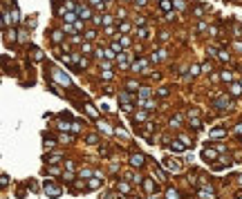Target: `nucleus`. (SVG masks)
I'll list each match as a JSON object with an SVG mask.
<instances>
[{
    "instance_id": "4c0bfd02",
    "label": "nucleus",
    "mask_w": 242,
    "mask_h": 199,
    "mask_svg": "<svg viewBox=\"0 0 242 199\" xmlns=\"http://www.w3.org/2000/svg\"><path fill=\"white\" fill-rule=\"evenodd\" d=\"M143 119H146V114H143V112H139V114H134V123H137V121H143Z\"/></svg>"
},
{
    "instance_id": "c9c22d12",
    "label": "nucleus",
    "mask_w": 242,
    "mask_h": 199,
    "mask_svg": "<svg viewBox=\"0 0 242 199\" xmlns=\"http://www.w3.org/2000/svg\"><path fill=\"white\" fill-rule=\"evenodd\" d=\"M114 54H117V52H112V49H108V52H103V56H105V58H114Z\"/></svg>"
},
{
    "instance_id": "aec40b11",
    "label": "nucleus",
    "mask_w": 242,
    "mask_h": 199,
    "mask_svg": "<svg viewBox=\"0 0 242 199\" xmlns=\"http://www.w3.org/2000/svg\"><path fill=\"white\" fill-rule=\"evenodd\" d=\"M52 40L54 43H63V32H54L52 34Z\"/></svg>"
},
{
    "instance_id": "4468645a",
    "label": "nucleus",
    "mask_w": 242,
    "mask_h": 199,
    "mask_svg": "<svg viewBox=\"0 0 242 199\" xmlns=\"http://www.w3.org/2000/svg\"><path fill=\"white\" fill-rule=\"evenodd\" d=\"M148 96H150V90H148V87H141V90H139V101H146Z\"/></svg>"
},
{
    "instance_id": "2eb2a0df",
    "label": "nucleus",
    "mask_w": 242,
    "mask_h": 199,
    "mask_svg": "<svg viewBox=\"0 0 242 199\" xmlns=\"http://www.w3.org/2000/svg\"><path fill=\"white\" fill-rule=\"evenodd\" d=\"M166 199H179V193L175 188H170V190H166Z\"/></svg>"
},
{
    "instance_id": "8fccbe9b",
    "label": "nucleus",
    "mask_w": 242,
    "mask_h": 199,
    "mask_svg": "<svg viewBox=\"0 0 242 199\" xmlns=\"http://www.w3.org/2000/svg\"><path fill=\"white\" fill-rule=\"evenodd\" d=\"M63 177H65V181H74V175H72V172H67V175H63Z\"/></svg>"
},
{
    "instance_id": "7ed1b4c3",
    "label": "nucleus",
    "mask_w": 242,
    "mask_h": 199,
    "mask_svg": "<svg viewBox=\"0 0 242 199\" xmlns=\"http://www.w3.org/2000/svg\"><path fill=\"white\" fill-rule=\"evenodd\" d=\"M45 193L50 195L52 199H56V197H61V195H63V190H61L59 186H54L52 181H45Z\"/></svg>"
},
{
    "instance_id": "c756f323",
    "label": "nucleus",
    "mask_w": 242,
    "mask_h": 199,
    "mask_svg": "<svg viewBox=\"0 0 242 199\" xmlns=\"http://www.w3.org/2000/svg\"><path fill=\"white\" fill-rule=\"evenodd\" d=\"M99 128H101L103 132H108V134H112V132H114V130H110V128H108V123H103V121L99 123Z\"/></svg>"
},
{
    "instance_id": "f3484780",
    "label": "nucleus",
    "mask_w": 242,
    "mask_h": 199,
    "mask_svg": "<svg viewBox=\"0 0 242 199\" xmlns=\"http://www.w3.org/2000/svg\"><path fill=\"white\" fill-rule=\"evenodd\" d=\"M170 125H173V128H179V125H182V116H179V114H175V116L170 119Z\"/></svg>"
},
{
    "instance_id": "423d86ee",
    "label": "nucleus",
    "mask_w": 242,
    "mask_h": 199,
    "mask_svg": "<svg viewBox=\"0 0 242 199\" xmlns=\"http://www.w3.org/2000/svg\"><path fill=\"white\" fill-rule=\"evenodd\" d=\"M186 148H188V146L184 143L182 139H179V141H173V143H170V150H173V152H184Z\"/></svg>"
},
{
    "instance_id": "4d7b16f0",
    "label": "nucleus",
    "mask_w": 242,
    "mask_h": 199,
    "mask_svg": "<svg viewBox=\"0 0 242 199\" xmlns=\"http://www.w3.org/2000/svg\"><path fill=\"white\" fill-rule=\"evenodd\" d=\"M240 184H242V175H240Z\"/></svg>"
},
{
    "instance_id": "bb28decb",
    "label": "nucleus",
    "mask_w": 242,
    "mask_h": 199,
    "mask_svg": "<svg viewBox=\"0 0 242 199\" xmlns=\"http://www.w3.org/2000/svg\"><path fill=\"white\" fill-rule=\"evenodd\" d=\"M59 159H61V155H52L50 159H47V163H52V166H54V163H59Z\"/></svg>"
},
{
    "instance_id": "58836bf2",
    "label": "nucleus",
    "mask_w": 242,
    "mask_h": 199,
    "mask_svg": "<svg viewBox=\"0 0 242 199\" xmlns=\"http://www.w3.org/2000/svg\"><path fill=\"white\" fill-rule=\"evenodd\" d=\"M157 94H159V96H166V94H168V87H159Z\"/></svg>"
},
{
    "instance_id": "2f4dec72",
    "label": "nucleus",
    "mask_w": 242,
    "mask_h": 199,
    "mask_svg": "<svg viewBox=\"0 0 242 199\" xmlns=\"http://www.w3.org/2000/svg\"><path fill=\"white\" fill-rule=\"evenodd\" d=\"M81 177H88V179H92V177H94V172H92V170H81Z\"/></svg>"
},
{
    "instance_id": "dca6fc26",
    "label": "nucleus",
    "mask_w": 242,
    "mask_h": 199,
    "mask_svg": "<svg viewBox=\"0 0 242 199\" xmlns=\"http://www.w3.org/2000/svg\"><path fill=\"white\" fill-rule=\"evenodd\" d=\"M79 16L85 20V18H90V16H92V11H90V9H83V7H79Z\"/></svg>"
},
{
    "instance_id": "1a4fd4ad",
    "label": "nucleus",
    "mask_w": 242,
    "mask_h": 199,
    "mask_svg": "<svg viewBox=\"0 0 242 199\" xmlns=\"http://www.w3.org/2000/svg\"><path fill=\"white\" fill-rule=\"evenodd\" d=\"M224 134H227V128H215V130H211V137H213V139L224 137Z\"/></svg>"
},
{
    "instance_id": "cd10ccee",
    "label": "nucleus",
    "mask_w": 242,
    "mask_h": 199,
    "mask_svg": "<svg viewBox=\"0 0 242 199\" xmlns=\"http://www.w3.org/2000/svg\"><path fill=\"white\" fill-rule=\"evenodd\" d=\"M164 56H166V52H157V54H152V61L157 63V61H161V58H164Z\"/></svg>"
},
{
    "instance_id": "13d9d810",
    "label": "nucleus",
    "mask_w": 242,
    "mask_h": 199,
    "mask_svg": "<svg viewBox=\"0 0 242 199\" xmlns=\"http://www.w3.org/2000/svg\"><path fill=\"white\" fill-rule=\"evenodd\" d=\"M148 199H157V197H148Z\"/></svg>"
},
{
    "instance_id": "ddd939ff",
    "label": "nucleus",
    "mask_w": 242,
    "mask_h": 199,
    "mask_svg": "<svg viewBox=\"0 0 242 199\" xmlns=\"http://www.w3.org/2000/svg\"><path fill=\"white\" fill-rule=\"evenodd\" d=\"M103 184V179H90V181H88V188H90V190H94V188H99Z\"/></svg>"
},
{
    "instance_id": "6ab92c4d",
    "label": "nucleus",
    "mask_w": 242,
    "mask_h": 199,
    "mask_svg": "<svg viewBox=\"0 0 242 199\" xmlns=\"http://www.w3.org/2000/svg\"><path fill=\"white\" fill-rule=\"evenodd\" d=\"M143 188H146L148 193H152V190H155V184L150 181V179H143Z\"/></svg>"
},
{
    "instance_id": "72a5a7b5",
    "label": "nucleus",
    "mask_w": 242,
    "mask_h": 199,
    "mask_svg": "<svg viewBox=\"0 0 242 199\" xmlns=\"http://www.w3.org/2000/svg\"><path fill=\"white\" fill-rule=\"evenodd\" d=\"M119 190H121V193H128L130 188H128V184H125V181H121V184H119Z\"/></svg>"
},
{
    "instance_id": "3c124183",
    "label": "nucleus",
    "mask_w": 242,
    "mask_h": 199,
    "mask_svg": "<svg viewBox=\"0 0 242 199\" xmlns=\"http://www.w3.org/2000/svg\"><path fill=\"white\" fill-rule=\"evenodd\" d=\"M202 72H206V74H209V72H211V65H209V63H204V65H202Z\"/></svg>"
},
{
    "instance_id": "c85d7f7f",
    "label": "nucleus",
    "mask_w": 242,
    "mask_h": 199,
    "mask_svg": "<svg viewBox=\"0 0 242 199\" xmlns=\"http://www.w3.org/2000/svg\"><path fill=\"white\" fill-rule=\"evenodd\" d=\"M72 125H74V123H67V121L59 123V128H61V130H72Z\"/></svg>"
},
{
    "instance_id": "e433bc0d",
    "label": "nucleus",
    "mask_w": 242,
    "mask_h": 199,
    "mask_svg": "<svg viewBox=\"0 0 242 199\" xmlns=\"http://www.w3.org/2000/svg\"><path fill=\"white\" fill-rule=\"evenodd\" d=\"M90 5H94V7H99V9H103V2H101V0H90Z\"/></svg>"
},
{
    "instance_id": "b1692460",
    "label": "nucleus",
    "mask_w": 242,
    "mask_h": 199,
    "mask_svg": "<svg viewBox=\"0 0 242 199\" xmlns=\"http://www.w3.org/2000/svg\"><path fill=\"white\" fill-rule=\"evenodd\" d=\"M16 36H18V34H16L14 29H9V32H7V43H14V40H16Z\"/></svg>"
},
{
    "instance_id": "6e6d98bb",
    "label": "nucleus",
    "mask_w": 242,
    "mask_h": 199,
    "mask_svg": "<svg viewBox=\"0 0 242 199\" xmlns=\"http://www.w3.org/2000/svg\"><path fill=\"white\" fill-rule=\"evenodd\" d=\"M134 2H137V5H146V0H134Z\"/></svg>"
},
{
    "instance_id": "f704fd0d",
    "label": "nucleus",
    "mask_w": 242,
    "mask_h": 199,
    "mask_svg": "<svg viewBox=\"0 0 242 199\" xmlns=\"http://www.w3.org/2000/svg\"><path fill=\"white\" fill-rule=\"evenodd\" d=\"M74 29L81 32V29H83V20H76V23H74Z\"/></svg>"
},
{
    "instance_id": "5701e85b",
    "label": "nucleus",
    "mask_w": 242,
    "mask_h": 199,
    "mask_svg": "<svg viewBox=\"0 0 242 199\" xmlns=\"http://www.w3.org/2000/svg\"><path fill=\"white\" fill-rule=\"evenodd\" d=\"M76 18H79V16H76L74 11H70V14H65V20H67V23H76Z\"/></svg>"
},
{
    "instance_id": "a18cd8bd",
    "label": "nucleus",
    "mask_w": 242,
    "mask_h": 199,
    "mask_svg": "<svg viewBox=\"0 0 242 199\" xmlns=\"http://www.w3.org/2000/svg\"><path fill=\"white\" fill-rule=\"evenodd\" d=\"M218 56H220L222 61H229V54H227V52H218Z\"/></svg>"
},
{
    "instance_id": "6e6552de",
    "label": "nucleus",
    "mask_w": 242,
    "mask_h": 199,
    "mask_svg": "<svg viewBox=\"0 0 242 199\" xmlns=\"http://www.w3.org/2000/svg\"><path fill=\"white\" fill-rule=\"evenodd\" d=\"M139 105L143 108V110H155V108H157V101H139Z\"/></svg>"
},
{
    "instance_id": "39448f33",
    "label": "nucleus",
    "mask_w": 242,
    "mask_h": 199,
    "mask_svg": "<svg viewBox=\"0 0 242 199\" xmlns=\"http://www.w3.org/2000/svg\"><path fill=\"white\" fill-rule=\"evenodd\" d=\"M130 163H132L134 168H141L143 163H146V157H143L141 152H134V155H130Z\"/></svg>"
},
{
    "instance_id": "49530a36",
    "label": "nucleus",
    "mask_w": 242,
    "mask_h": 199,
    "mask_svg": "<svg viewBox=\"0 0 242 199\" xmlns=\"http://www.w3.org/2000/svg\"><path fill=\"white\" fill-rule=\"evenodd\" d=\"M54 143H56V141H52V139H47V141H45V148H54Z\"/></svg>"
},
{
    "instance_id": "a878e982",
    "label": "nucleus",
    "mask_w": 242,
    "mask_h": 199,
    "mask_svg": "<svg viewBox=\"0 0 242 199\" xmlns=\"http://www.w3.org/2000/svg\"><path fill=\"white\" fill-rule=\"evenodd\" d=\"M85 110H88V114H90L92 119H96V110H94V105H85Z\"/></svg>"
},
{
    "instance_id": "603ef678",
    "label": "nucleus",
    "mask_w": 242,
    "mask_h": 199,
    "mask_svg": "<svg viewBox=\"0 0 242 199\" xmlns=\"http://www.w3.org/2000/svg\"><path fill=\"white\" fill-rule=\"evenodd\" d=\"M137 87V81H128V90H134Z\"/></svg>"
},
{
    "instance_id": "ea45409f",
    "label": "nucleus",
    "mask_w": 242,
    "mask_h": 199,
    "mask_svg": "<svg viewBox=\"0 0 242 199\" xmlns=\"http://www.w3.org/2000/svg\"><path fill=\"white\" fill-rule=\"evenodd\" d=\"M94 36H96V32H94V29H90L88 34H85V38H88V40H92V38H94Z\"/></svg>"
},
{
    "instance_id": "5fc2aeb1",
    "label": "nucleus",
    "mask_w": 242,
    "mask_h": 199,
    "mask_svg": "<svg viewBox=\"0 0 242 199\" xmlns=\"http://www.w3.org/2000/svg\"><path fill=\"white\" fill-rule=\"evenodd\" d=\"M235 132H238V134H242V123H240V125H235Z\"/></svg>"
},
{
    "instance_id": "4be33fe9",
    "label": "nucleus",
    "mask_w": 242,
    "mask_h": 199,
    "mask_svg": "<svg viewBox=\"0 0 242 199\" xmlns=\"http://www.w3.org/2000/svg\"><path fill=\"white\" fill-rule=\"evenodd\" d=\"M114 134H117V137H121V139H128V132H125L123 128H117V130H114Z\"/></svg>"
},
{
    "instance_id": "20e7f679",
    "label": "nucleus",
    "mask_w": 242,
    "mask_h": 199,
    "mask_svg": "<svg viewBox=\"0 0 242 199\" xmlns=\"http://www.w3.org/2000/svg\"><path fill=\"white\" fill-rule=\"evenodd\" d=\"M52 76H54L56 81H59L61 85H65V87H67V85L72 83V81H70V76H67V74H63L61 70H54V72H52Z\"/></svg>"
},
{
    "instance_id": "a211bd4d",
    "label": "nucleus",
    "mask_w": 242,
    "mask_h": 199,
    "mask_svg": "<svg viewBox=\"0 0 242 199\" xmlns=\"http://www.w3.org/2000/svg\"><path fill=\"white\" fill-rule=\"evenodd\" d=\"M59 141H61V143H72L74 137H72V134H61V137H59Z\"/></svg>"
},
{
    "instance_id": "de8ad7c7",
    "label": "nucleus",
    "mask_w": 242,
    "mask_h": 199,
    "mask_svg": "<svg viewBox=\"0 0 242 199\" xmlns=\"http://www.w3.org/2000/svg\"><path fill=\"white\" fill-rule=\"evenodd\" d=\"M112 23V16H103V25H110Z\"/></svg>"
},
{
    "instance_id": "79ce46f5",
    "label": "nucleus",
    "mask_w": 242,
    "mask_h": 199,
    "mask_svg": "<svg viewBox=\"0 0 242 199\" xmlns=\"http://www.w3.org/2000/svg\"><path fill=\"white\" fill-rule=\"evenodd\" d=\"M11 23H18V9H14V11H11Z\"/></svg>"
},
{
    "instance_id": "9b49d317",
    "label": "nucleus",
    "mask_w": 242,
    "mask_h": 199,
    "mask_svg": "<svg viewBox=\"0 0 242 199\" xmlns=\"http://www.w3.org/2000/svg\"><path fill=\"white\" fill-rule=\"evenodd\" d=\"M130 99H132V96H130L128 92H121V94H119V101L123 103V105H130Z\"/></svg>"
},
{
    "instance_id": "a19ab883",
    "label": "nucleus",
    "mask_w": 242,
    "mask_h": 199,
    "mask_svg": "<svg viewBox=\"0 0 242 199\" xmlns=\"http://www.w3.org/2000/svg\"><path fill=\"white\" fill-rule=\"evenodd\" d=\"M96 141H99V137H96V134H90L88 137V143H96Z\"/></svg>"
},
{
    "instance_id": "412c9836",
    "label": "nucleus",
    "mask_w": 242,
    "mask_h": 199,
    "mask_svg": "<svg viewBox=\"0 0 242 199\" xmlns=\"http://www.w3.org/2000/svg\"><path fill=\"white\" fill-rule=\"evenodd\" d=\"M152 123H146V128H143V137H146V139H150V132H152Z\"/></svg>"
},
{
    "instance_id": "7c9ffc66",
    "label": "nucleus",
    "mask_w": 242,
    "mask_h": 199,
    "mask_svg": "<svg viewBox=\"0 0 242 199\" xmlns=\"http://www.w3.org/2000/svg\"><path fill=\"white\" fill-rule=\"evenodd\" d=\"M155 175L159 177V181H164V179H166V175H164V170H161V168H157V170H155Z\"/></svg>"
},
{
    "instance_id": "f8f14e48",
    "label": "nucleus",
    "mask_w": 242,
    "mask_h": 199,
    "mask_svg": "<svg viewBox=\"0 0 242 199\" xmlns=\"http://www.w3.org/2000/svg\"><path fill=\"white\" fill-rule=\"evenodd\" d=\"M159 7H161L166 14H168V11H173V2H170V0H161V2H159Z\"/></svg>"
},
{
    "instance_id": "f257e3e1",
    "label": "nucleus",
    "mask_w": 242,
    "mask_h": 199,
    "mask_svg": "<svg viewBox=\"0 0 242 199\" xmlns=\"http://www.w3.org/2000/svg\"><path fill=\"white\" fill-rule=\"evenodd\" d=\"M231 105H233V101H231V96H227V94H222V96H218L213 101V108H218V110H227Z\"/></svg>"
},
{
    "instance_id": "864d4df0",
    "label": "nucleus",
    "mask_w": 242,
    "mask_h": 199,
    "mask_svg": "<svg viewBox=\"0 0 242 199\" xmlns=\"http://www.w3.org/2000/svg\"><path fill=\"white\" fill-rule=\"evenodd\" d=\"M103 199H117V195H112V193H110V195H105Z\"/></svg>"
},
{
    "instance_id": "f03ea898",
    "label": "nucleus",
    "mask_w": 242,
    "mask_h": 199,
    "mask_svg": "<svg viewBox=\"0 0 242 199\" xmlns=\"http://www.w3.org/2000/svg\"><path fill=\"white\" fill-rule=\"evenodd\" d=\"M161 166L164 168H166V170H170V172H179V170H182V163H179V159H164L161 161Z\"/></svg>"
},
{
    "instance_id": "473e14b6",
    "label": "nucleus",
    "mask_w": 242,
    "mask_h": 199,
    "mask_svg": "<svg viewBox=\"0 0 242 199\" xmlns=\"http://www.w3.org/2000/svg\"><path fill=\"white\" fill-rule=\"evenodd\" d=\"M110 49H112V52H119V54H121V45H119L117 40H114V43H112V47H110Z\"/></svg>"
},
{
    "instance_id": "393cba45",
    "label": "nucleus",
    "mask_w": 242,
    "mask_h": 199,
    "mask_svg": "<svg viewBox=\"0 0 242 199\" xmlns=\"http://www.w3.org/2000/svg\"><path fill=\"white\" fill-rule=\"evenodd\" d=\"M191 125L195 128V130H200V128H202V121H200L197 116H193V121H191Z\"/></svg>"
},
{
    "instance_id": "c03bdc74",
    "label": "nucleus",
    "mask_w": 242,
    "mask_h": 199,
    "mask_svg": "<svg viewBox=\"0 0 242 199\" xmlns=\"http://www.w3.org/2000/svg\"><path fill=\"white\" fill-rule=\"evenodd\" d=\"M139 38H148V29H139Z\"/></svg>"
},
{
    "instance_id": "bf43d9fd",
    "label": "nucleus",
    "mask_w": 242,
    "mask_h": 199,
    "mask_svg": "<svg viewBox=\"0 0 242 199\" xmlns=\"http://www.w3.org/2000/svg\"><path fill=\"white\" fill-rule=\"evenodd\" d=\"M238 199H242V195H238Z\"/></svg>"
},
{
    "instance_id": "9d476101",
    "label": "nucleus",
    "mask_w": 242,
    "mask_h": 199,
    "mask_svg": "<svg viewBox=\"0 0 242 199\" xmlns=\"http://www.w3.org/2000/svg\"><path fill=\"white\" fill-rule=\"evenodd\" d=\"M229 92H231V94H233V96H240V94H242V85H238V83H233V85H231V87H229Z\"/></svg>"
},
{
    "instance_id": "09e8293b",
    "label": "nucleus",
    "mask_w": 242,
    "mask_h": 199,
    "mask_svg": "<svg viewBox=\"0 0 242 199\" xmlns=\"http://www.w3.org/2000/svg\"><path fill=\"white\" fill-rule=\"evenodd\" d=\"M128 29H130V25H128V23H121V32L125 34V32H128Z\"/></svg>"
},
{
    "instance_id": "37998d69",
    "label": "nucleus",
    "mask_w": 242,
    "mask_h": 199,
    "mask_svg": "<svg viewBox=\"0 0 242 199\" xmlns=\"http://www.w3.org/2000/svg\"><path fill=\"white\" fill-rule=\"evenodd\" d=\"M103 78H105V81H110V78H112V72H110V70H105V72H103Z\"/></svg>"
},
{
    "instance_id": "0eeeda50",
    "label": "nucleus",
    "mask_w": 242,
    "mask_h": 199,
    "mask_svg": "<svg viewBox=\"0 0 242 199\" xmlns=\"http://www.w3.org/2000/svg\"><path fill=\"white\" fill-rule=\"evenodd\" d=\"M202 157H204L206 161H211V159L218 157V152H215V150H211V148H204V150H202Z\"/></svg>"
}]
</instances>
